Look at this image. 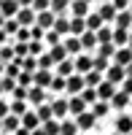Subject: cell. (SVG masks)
<instances>
[{"label":"cell","instance_id":"obj_1","mask_svg":"<svg viewBox=\"0 0 132 135\" xmlns=\"http://www.w3.org/2000/svg\"><path fill=\"white\" fill-rule=\"evenodd\" d=\"M0 135H132V6H0Z\"/></svg>","mask_w":132,"mask_h":135}]
</instances>
